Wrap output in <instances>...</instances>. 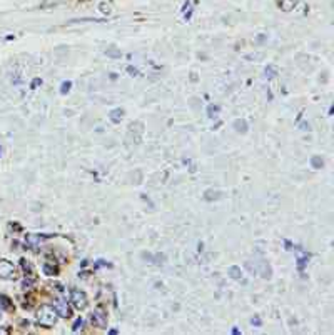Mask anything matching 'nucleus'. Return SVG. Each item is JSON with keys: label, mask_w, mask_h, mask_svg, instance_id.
I'll use <instances>...</instances> for the list:
<instances>
[{"label": "nucleus", "mask_w": 334, "mask_h": 335, "mask_svg": "<svg viewBox=\"0 0 334 335\" xmlns=\"http://www.w3.org/2000/svg\"><path fill=\"white\" fill-rule=\"evenodd\" d=\"M57 319H59L57 312H55V309H53V307H50V305H42V307H40V309L37 310V324H39L40 327L50 329V327L55 325Z\"/></svg>", "instance_id": "obj_1"}, {"label": "nucleus", "mask_w": 334, "mask_h": 335, "mask_svg": "<svg viewBox=\"0 0 334 335\" xmlns=\"http://www.w3.org/2000/svg\"><path fill=\"white\" fill-rule=\"evenodd\" d=\"M70 304L76 307V309L79 310H84L85 307H87V295H85V292L84 290H80V289H72L70 290Z\"/></svg>", "instance_id": "obj_2"}, {"label": "nucleus", "mask_w": 334, "mask_h": 335, "mask_svg": "<svg viewBox=\"0 0 334 335\" xmlns=\"http://www.w3.org/2000/svg\"><path fill=\"white\" fill-rule=\"evenodd\" d=\"M53 309H55L57 316L59 317H64V319H69L72 316V310H70V305L67 304V300L64 299H57L55 304H53Z\"/></svg>", "instance_id": "obj_3"}, {"label": "nucleus", "mask_w": 334, "mask_h": 335, "mask_svg": "<svg viewBox=\"0 0 334 335\" xmlns=\"http://www.w3.org/2000/svg\"><path fill=\"white\" fill-rule=\"evenodd\" d=\"M90 320H92L94 327H97V329H107V313L102 309L94 310Z\"/></svg>", "instance_id": "obj_4"}, {"label": "nucleus", "mask_w": 334, "mask_h": 335, "mask_svg": "<svg viewBox=\"0 0 334 335\" xmlns=\"http://www.w3.org/2000/svg\"><path fill=\"white\" fill-rule=\"evenodd\" d=\"M13 275H15L13 264L5 259H0V279H13Z\"/></svg>", "instance_id": "obj_5"}, {"label": "nucleus", "mask_w": 334, "mask_h": 335, "mask_svg": "<svg viewBox=\"0 0 334 335\" xmlns=\"http://www.w3.org/2000/svg\"><path fill=\"white\" fill-rule=\"evenodd\" d=\"M109 119L112 120L114 124H120V120L124 119V110H122V109H114V110L109 113Z\"/></svg>", "instance_id": "obj_6"}, {"label": "nucleus", "mask_w": 334, "mask_h": 335, "mask_svg": "<svg viewBox=\"0 0 334 335\" xmlns=\"http://www.w3.org/2000/svg\"><path fill=\"white\" fill-rule=\"evenodd\" d=\"M227 273H229V277L236 279V280L243 279V272H240V269H239V267H236V265L229 267V269H227Z\"/></svg>", "instance_id": "obj_7"}, {"label": "nucleus", "mask_w": 334, "mask_h": 335, "mask_svg": "<svg viewBox=\"0 0 334 335\" xmlns=\"http://www.w3.org/2000/svg\"><path fill=\"white\" fill-rule=\"evenodd\" d=\"M296 4H298V0H281L279 5L284 12H289V10L294 9V7H296Z\"/></svg>", "instance_id": "obj_8"}, {"label": "nucleus", "mask_w": 334, "mask_h": 335, "mask_svg": "<svg viewBox=\"0 0 334 335\" xmlns=\"http://www.w3.org/2000/svg\"><path fill=\"white\" fill-rule=\"evenodd\" d=\"M0 309H2V310H12L13 309L10 299L7 295H0Z\"/></svg>", "instance_id": "obj_9"}, {"label": "nucleus", "mask_w": 334, "mask_h": 335, "mask_svg": "<svg viewBox=\"0 0 334 335\" xmlns=\"http://www.w3.org/2000/svg\"><path fill=\"white\" fill-rule=\"evenodd\" d=\"M234 129H236L237 132L240 133H246L247 132V124H246V120H234Z\"/></svg>", "instance_id": "obj_10"}, {"label": "nucleus", "mask_w": 334, "mask_h": 335, "mask_svg": "<svg viewBox=\"0 0 334 335\" xmlns=\"http://www.w3.org/2000/svg\"><path fill=\"white\" fill-rule=\"evenodd\" d=\"M84 325H85L84 319H77L76 322H73V325H72V332H79V330H82V329H84Z\"/></svg>", "instance_id": "obj_11"}, {"label": "nucleus", "mask_w": 334, "mask_h": 335, "mask_svg": "<svg viewBox=\"0 0 334 335\" xmlns=\"http://www.w3.org/2000/svg\"><path fill=\"white\" fill-rule=\"evenodd\" d=\"M311 165L314 167V169H321V167L324 165V162H323V159H321V157H312L311 159Z\"/></svg>", "instance_id": "obj_12"}, {"label": "nucleus", "mask_w": 334, "mask_h": 335, "mask_svg": "<svg viewBox=\"0 0 334 335\" xmlns=\"http://www.w3.org/2000/svg\"><path fill=\"white\" fill-rule=\"evenodd\" d=\"M70 87H72V82H64L62 89H60V93H64V95H65V93L70 90Z\"/></svg>", "instance_id": "obj_13"}, {"label": "nucleus", "mask_w": 334, "mask_h": 335, "mask_svg": "<svg viewBox=\"0 0 334 335\" xmlns=\"http://www.w3.org/2000/svg\"><path fill=\"white\" fill-rule=\"evenodd\" d=\"M44 272L47 273V275H55V272H57V269H52V267H49V265H45V267H44Z\"/></svg>", "instance_id": "obj_14"}, {"label": "nucleus", "mask_w": 334, "mask_h": 335, "mask_svg": "<svg viewBox=\"0 0 334 335\" xmlns=\"http://www.w3.org/2000/svg\"><path fill=\"white\" fill-rule=\"evenodd\" d=\"M217 112H219V107L209 105V117H214V115H217Z\"/></svg>", "instance_id": "obj_15"}, {"label": "nucleus", "mask_w": 334, "mask_h": 335, "mask_svg": "<svg viewBox=\"0 0 334 335\" xmlns=\"http://www.w3.org/2000/svg\"><path fill=\"white\" fill-rule=\"evenodd\" d=\"M274 72H276V67H269V69H266V75L267 77H274V75H276Z\"/></svg>", "instance_id": "obj_16"}, {"label": "nucleus", "mask_w": 334, "mask_h": 335, "mask_svg": "<svg viewBox=\"0 0 334 335\" xmlns=\"http://www.w3.org/2000/svg\"><path fill=\"white\" fill-rule=\"evenodd\" d=\"M107 53H109V55H112V57H117V55H120V53H119V52H116V50H109Z\"/></svg>", "instance_id": "obj_17"}, {"label": "nucleus", "mask_w": 334, "mask_h": 335, "mask_svg": "<svg viewBox=\"0 0 334 335\" xmlns=\"http://www.w3.org/2000/svg\"><path fill=\"white\" fill-rule=\"evenodd\" d=\"M0 333H9V330H5V329H0Z\"/></svg>", "instance_id": "obj_18"}, {"label": "nucleus", "mask_w": 334, "mask_h": 335, "mask_svg": "<svg viewBox=\"0 0 334 335\" xmlns=\"http://www.w3.org/2000/svg\"><path fill=\"white\" fill-rule=\"evenodd\" d=\"M0 319H2V309H0Z\"/></svg>", "instance_id": "obj_19"}]
</instances>
